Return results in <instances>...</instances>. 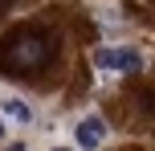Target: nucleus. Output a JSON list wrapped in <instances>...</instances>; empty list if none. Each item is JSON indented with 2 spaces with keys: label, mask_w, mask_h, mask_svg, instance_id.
<instances>
[{
  "label": "nucleus",
  "mask_w": 155,
  "mask_h": 151,
  "mask_svg": "<svg viewBox=\"0 0 155 151\" xmlns=\"http://www.w3.org/2000/svg\"><path fill=\"white\" fill-rule=\"evenodd\" d=\"M53 37L41 29H16L12 37L0 45V65L12 74H29V70H41V65L53 57Z\"/></svg>",
  "instance_id": "obj_1"
},
{
  "label": "nucleus",
  "mask_w": 155,
  "mask_h": 151,
  "mask_svg": "<svg viewBox=\"0 0 155 151\" xmlns=\"http://www.w3.org/2000/svg\"><path fill=\"white\" fill-rule=\"evenodd\" d=\"M94 65L98 70H114V74H139L143 70V53L139 49H98Z\"/></svg>",
  "instance_id": "obj_2"
},
{
  "label": "nucleus",
  "mask_w": 155,
  "mask_h": 151,
  "mask_svg": "<svg viewBox=\"0 0 155 151\" xmlns=\"http://www.w3.org/2000/svg\"><path fill=\"white\" fill-rule=\"evenodd\" d=\"M74 139H78V147H86V151H98L102 143H106V123H102L98 114H86V119H78Z\"/></svg>",
  "instance_id": "obj_3"
},
{
  "label": "nucleus",
  "mask_w": 155,
  "mask_h": 151,
  "mask_svg": "<svg viewBox=\"0 0 155 151\" xmlns=\"http://www.w3.org/2000/svg\"><path fill=\"white\" fill-rule=\"evenodd\" d=\"M0 114L12 119V123H21V127H29V123H33V106L25 102V98H16V94H8L4 102H0Z\"/></svg>",
  "instance_id": "obj_4"
},
{
  "label": "nucleus",
  "mask_w": 155,
  "mask_h": 151,
  "mask_svg": "<svg viewBox=\"0 0 155 151\" xmlns=\"http://www.w3.org/2000/svg\"><path fill=\"white\" fill-rule=\"evenodd\" d=\"M0 139H4V114H0Z\"/></svg>",
  "instance_id": "obj_5"
},
{
  "label": "nucleus",
  "mask_w": 155,
  "mask_h": 151,
  "mask_svg": "<svg viewBox=\"0 0 155 151\" xmlns=\"http://www.w3.org/2000/svg\"><path fill=\"white\" fill-rule=\"evenodd\" d=\"M4 8H8V0H0V12H4Z\"/></svg>",
  "instance_id": "obj_6"
},
{
  "label": "nucleus",
  "mask_w": 155,
  "mask_h": 151,
  "mask_svg": "<svg viewBox=\"0 0 155 151\" xmlns=\"http://www.w3.org/2000/svg\"><path fill=\"white\" fill-rule=\"evenodd\" d=\"M49 151H70V147H49Z\"/></svg>",
  "instance_id": "obj_7"
},
{
  "label": "nucleus",
  "mask_w": 155,
  "mask_h": 151,
  "mask_svg": "<svg viewBox=\"0 0 155 151\" xmlns=\"http://www.w3.org/2000/svg\"><path fill=\"white\" fill-rule=\"evenodd\" d=\"M12 151H25V147H12Z\"/></svg>",
  "instance_id": "obj_8"
}]
</instances>
